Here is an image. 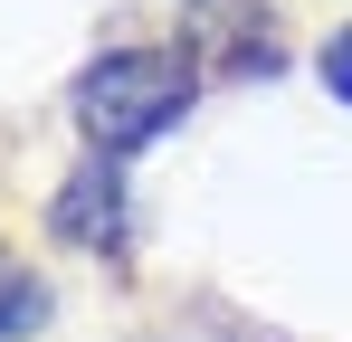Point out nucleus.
Segmentation results:
<instances>
[{"label": "nucleus", "mask_w": 352, "mask_h": 342, "mask_svg": "<svg viewBox=\"0 0 352 342\" xmlns=\"http://www.w3.org/2000/svg\"><path fill=\"white\" fill-rule=\"evenodd\" d=\"M190 38L219 48V67H276V29H267L248 0H200V10H190Z\"/></svg>", "instance_id": "f03ea898"}, {"label": "nucleus", "mask_w": 352, "mask_h": 342, "mask_svg": "<svg viewBox=\"0 0 352 342\" xmlns=\"http://www.w3.org/2000/svg\"><path fill=\"white\" fill-rule=\"evenodd\" d=\"M324 86H333V95H343V105H352V29H343V38H333V48H324Z\"/></svg>", "instance_id": "39448f33"}, {"label": "nucleus", "mask_w": 352, "mask_h": 342, "mask_svg": "<svg viewBox=\"0 0 352 342\" xmlns=\"http://www.w3.org/2000/svg\"><path fill=\"white\" fill-rule=\"evenodd\" d=\"M38 314H48V285H38L19 257H10V247H0V342L38 333Z\"/></svg>", "instance_id": "20e7f679"}, {"label": "nucleus", "mask_w": 352, "mask_h": 342, "mask_svg": "<svg viewBox=\"0 0 352 342\" xmlns=\"http://www.w3.org/2000/svg\"><path fill=\"white\" fill-rule=\"evenodd\" d=\"M115 152H96V162L76 171L58 190V238H76V247H115Z\"/></svg>", "instance_id": "7ed1b4c3"}, {"label": "nucleus", "mask_w": 352, "mask_h": 342, "mask_svg": "<svg viewBox=\"0 0 352 342\" xmlns=\"http://www.w3.org/2000/svg\"><path fill=\"white\" fill-rule=\"evenodd\" d=\"M190 105V67L172 48H115L96 57L86 76H76V124H86V143L96 152H133V143H153L172 114Z\"/></svg>", "instance_id": "f257e3e1"}]
</instances>
